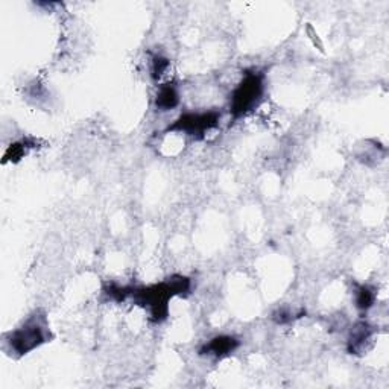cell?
<instances>
[{
	"instance_id": "cell-1",
	"label": "cell",
	"mask_w": 389,
	"mask_h": 389,
	"mask_svg": "<svg viewBox=\"0 0 389 389\" xmlns=\"http://www.w3.org/2000/svg\"><path fill=\"white\" fill-rule=\"evenodd\" d=\"M51 329L43 310H35L27 320L11 333L6 335V344L11 353L25 356L43 344L51 341Z\"/></svg>"
},
{
	"instance_id": "cell-2",
	"label": "cell",
	"mask_w": 389,
	"mask_h": 389,
	"mask_svg": "<svg viewBox=\"0 0 389 389\" xmlns=\"http://www.w3.org/2000/svg\"><path fill=\"white\" fill-rule=\"evenodd\" d=\"M265 93V73L246 72L236 89L231 91L230 115L233 122L245 117L248 113L256 110Z\"/></svg>"
},
{
	"instance_id": "cell-3",
	"label": "cell",
	"mask_w": 389,
	"mask_h": 389,
	"mask_svg": "<svg viewBox=\"0 0 389 389\" xmlns=\"http://www.w3.org/2000/svg\"><path fill=\"white\" fill-rule=\"evenodd\" d=\"M132 300L137 306L143 307L150 314V320L154 324H161L169 316V301H171L174 292L169 283L165 280L158 285L134 287Z\"/></svg>"
},
{
	"instance_id": "cell-4",
	"label": "cell",
	"mask_w": 389,
	"mask_h": 389,
	"mask_svg": "<svg viewBox=\"0 0 389 389\" xmlns=\"http://www.w3.org/2000/svg\"><path fill=\"white\" fill-rule=\"evenodd\" d=\"M221 120V113L216 110L198 111V113H184L172 125H169L166 132H182L193 139H204L206 134L215 130Z\"/></svg>"
},
{
	"instance_id": "cell-5",
	"label": "cell",
	"mask_w": 389,
	"mask_h": 389,
	"mask_svg": "<svg viewBox=\"0 0 389 389\" xmlns=\"http://www.w3.org/2000/svg\"><path fill=\"white\" fill-rule=\"evenodd\" d=\"M239 341L235 336L219 335L211 338L207 344H204L200 349L201 356H211L216 359H222L230 356L239 349Z\"/></svg>"
},
{
	"instance_id": "cell-6",
	"label": "cell",
	"mask_w": 389,
	"mask_h": 389,
	"mask_svg": "<svg viewBox=\"0 0 389 389\" xmlns=\"http://www.w3.org/2000/svg\"><path fill=\"white\" fill-rule=\"evenodd\" d=\"M374 335L373 327L365 321H359L351 327L349 341H346V351L350 355H360L366 350V344L371 341Z\"/></svg>"
},
{
	"instance_id": "cell-7",
	"label": "cell",
	"mask_w": 389,
	"mask_h": 389,
	"mask_svg": "<svg viewBox=\"0 0 389 389\" xmlns=\"http://www.w3.org/2000/svg\"><path fill=\"white\" fill-rule=\"evenodd\" d=\"M180 105V91L178 87L172 82H166L158 87L155 95V107L158 111H172Z\"/></svg>"
},
{
	"instance_id": "cell-8",
	"label": "cell",
	"mask_w": 389,
	"mask_h": 389,
	"mask_svg": "<svg viewBox=\"0 0 389 389\" xmlns=\"http://www.w3.org/2000/svg\"><path fill=\"white\" fill-rule=\"evenodd\" d=\"M355 301L359 312H368L376 303V291L368 285H359L355 291Z\"/></svg>"
},
{
	"instance_id": "cell-9",
	"label": "cell",
	"mask_w": 389,
	"mask_h": 389,
	"mask_svg": "<svg viewBox=\"0 0 389 389\" xmlns=\"http://www.w3.org/2000/svg\"><path fill=\"white\" fill-rule=\"evenodd\" d=\"M134 287L131 286H120L117 283H104L102 292L108 296L110 300L116 301V303H123L128 296L132 295Z\"/></svg>"
},
{
	"instance_id": "cell-10",
	"label": "cell",
	"mask_w": 389,
	"mask_h": 389,
	"mask_svg": "<svg viewBox=\"0 0 389 389\" xmlns=\"http://www.w3.org/2000/svg\"><path fill=\"white\" fill-rule=\"evenodd\" d=\"M166 281L171 286L175 296H187L190 291H192V281H190V279L184 277V275H172Z\"/></svg>"
},
{
	"instance_id": "cell-11",
	"label": "cell",
	"mask_w": 389,
	"mask_h": 389,
	"mask_svg": "<svg viewBox=\"0 0 389 389\" xmlns=\"http://www.w3.org/2000/svg\"><path fill=\"white\" fill-rule=\"evenodd\" d=\"M169 66H171V62L166 58V56H163L160 54H154L152 58H151V76L154 81H158L160 78L167 72Z\"/></svg>"
},
{
	"instance_id": "cell-12",
	"label": "cell",
	"mask_w": 389,
	"mask_h": 389,
	"mask_svg": "<svg viewBox=\"0 0 389 389\" xmlns=\"http://www.w3.org/2000/svg\"><path fill=\"white\" fill-rule=\"evenodd\" d=\"M30 148H34L32 143H30L27 140H22V141H19V143H14L8 148V151H6L5 154V160H12V161H17L23 157V155L26 154V151L30 150Z\"/></svg>"
},
{
	"instance_id": "cell-13",
	"label": "cell",
	"mask_w": 389,
	"mask_h": 389,
	"mask_svg": "<svg viewBox=\"0 0 389 389\" xmlns=\"http://www.w3.org/2000/svg\"><path fill=\"white\" fill-rule=\"evenodd\" d=\"M272 320L277 322V324H286V322H291L294 320V314L291 309H286V307H281L279 309L277 312H274L272 315Z\"/></svg>"
}]
</instances>
